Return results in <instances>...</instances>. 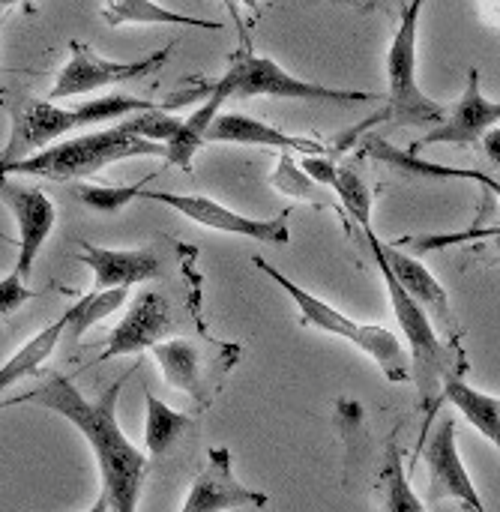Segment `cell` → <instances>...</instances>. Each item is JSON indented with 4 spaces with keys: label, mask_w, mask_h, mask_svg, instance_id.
I'll list each match as a JSON object with an SVG mask.
<instances>
[{
    "label": "cell",
    "mask_w": 500,
    "mask_h": 512,
    "mask_svg": "<svg viewBox=\"0 0 500 512\" xmlns=\"http://www.w3.org/2000/svg\"><path fill=\"white\" fill-rule=\"evenodd\" d=\"M381 258H384L387 270L393 273V279L399 282V288H402L414 303H420L426 315L435 312L441 321L453 324L450 297H447L444 285L432 276V270H429L420 258H414V255H408V252H402L399 246H390V243H384V240H381Z\"/></svg>",
    "instance_id": "ac0fdd59"
},
{
    "label": "cell",
    "mask_w": 500,
    "mask_h": 512,
    "mask_svg": "<svg viewBox=\"0 0 500 512\" xmlns=\"http://www.w3.org/2000/svg\"><path fill=\"white\" fill-rule=\"evenodd\" d=\"M63 333H66V318L60 315L54 324H48L45 330H39L36 336H30V342H24V345L0 366V396H3L9 387H15L18 381L36 375V372L45 366V360L54 354V348L60 345Z\"/></svg>",
    "instance_id": "7402d4cb"
},
{
    "label": "cell",
    "mask_w": 500,
    "mask_h": 512,
    "mask_svg": "<svg viewBox=\"0 0 500 512\" xmlns=\"http://www.w3.org/2000/svg\"><path fill=\"white\" fill-rule=\"evenodd\" d=\"M0 201L15 216V225H18L15 273L27 282L36 255L42 252L45 240L51 237V231L57 225V207L42 189L24 186V183H18L12 177H0Z\"/></svg>",
    "instance_id": "7c38bea8"
},
{
    "label": "cell",
    "mask_w": 500,
    "mask_h": 512,
    "mask_svg": "<svg viewBox=\"0 0 500 512\" xmlns=\"http://www.w3.org/2000/svg\"><path fill=\"white\" fill-rule=\"evenodd\" d=\"M252 264H255L264 276H270V279L294 300V306H297V312H300V321H303L306 327H315V330H321V333H330V336H339V339L357 345L363 354H369V357L378 363V369L384 372V378H387L390 384H408V381L414 378V375H411V366H408V357H405L402 342H399L396 333H390L387 327L357 324V321L345 318L336 306H330L327 300H321V297L309 294L306 288L294 285L285 273H279V270H276L273 264H267L261 255H252Z\"/></svg>",
    "instance_id": "277c9868"
},
{
    "label": "cell",
    "mask_w": 500,
    "mask_h": 512,
    "mask_svg": "<svg viewBox=\"0 0 500 512\" xmlns=\"http://www.w3.org/2000/svg\"><path fill=\"white\" fill-rule=\"evenodd\" d=\"M480 141H483V147H486V153H489L492 165H498V162H500V156H498V126H495V129H489V132H486V135H483Z\"/></svg>",
    "instance_id": "1f68e13d"
},
{
    "label": "cell",
    "mask_w": 500,
    "mask_h": 512,
    "mask_svg": "<svg viewBox=\"0 0 500 512\" xmlns=\"http://www.w3.org/2000/svg\"><path fill=\"white\" fill-rule=\"evenodd\" d=\"M444 402H450L456 411H462V417L492 444H500V402L498 396L480 393L474 390L456 369L441 372V396Z\"/></svg>",
    "instance_id": "44dd1931"
},
{
    "label": "cell",
    "mask_w": 500,
    "mask_h": 512,
    "mask_svg": "<svg viewBox=\"0 0 500 512\" xmlns=\"http://www.w3.org/2000/svg\"><path fill=\"white\" fill-rule=\"evenodd\" d=\"M78 261L93 270V291H129L132 285L162 276V261L153 249H102L90 240H81Z\"/></svg>",
    "instance_id": "2e32d148"
},
{
    "label": "cell",
    "mask_w": 500,
    "mask_h": 512,
    "mask_svg": "<svg viewBox=\"0 0 500 512\" xmlns=\"http://www.w3.org/2000/svg\"><path fill=\"white\" fill-rule=\"evenodd\" d=\"M135 156H162L165 159V147L132 138L120 126H111V129L63 138V141L27 156L24 162L0 168V177L24 174V177L57 180V183H66V180L81 183L84 177L99 174L105 165L120 162V159H135Z\"/></svg>",
    "instance_id": "3957f363"
},
{
    "label": "cell",
    "mask_w": 500,
    "mask_h": 512,
    "mask_svg": "<svg viewBox=\"0 0 500 512\" xmlns=\"http://www.w3.org/2000/svg\"><path fill=\"white\" fill-rule=\"evenodd\" d=\"M423 459H426V468H429V501L438 504L444 498H456L468 512H489L465 462H462V453H459V441H456V420L453 417H444L429 441H426V450H423Z\"/></svg>",
    "instance_id": "8fae6325"
},
{
    "label": "cell",
    "mask_w": 500,
    "mask_h": 512,
    "mask_svg": "<svg viewBox=\"0 0 500 512\" xmlns=\"http://www.w3.org/2000/svg\"><path fill=\"white\" fill-rule=\"evenodd\" d=\"M87 512H111V507H108V498H105V495L99 492L96 504H93V507H90V510H87Z\"/></svg>",
    "instance_id": "d6a6232c"
},
{
    "label": "cell",
    "mask_w": 500,
    "mask_h": 512,
    "mask_svg": "<svg viewBox=\"0 0 500 512\" xmlns=\"http://www.w3.org/2000/svg\"><path fill=\"white\" fill-rule=\"evenodd\" d=\"M270 183H273L279 192L291 195V198L309 201V204H315V207H327V201H324V189H321V186H315V183L300 171V165L294 162V156H291V153H282V156H279V168H276V174L270 177Z\"/></svg>",
    "instance_id": "f546056e"
},
{
    "label": "cell",
    "mask_w": 500,
    "mask_h": 512,
    "mask_svg": "<svg viewBox=\"0 0 500 512\" xmlns=\"http://www.w3.org/2000/svg\"><path fill=\"white\" fill-rule=\"evenodd\" d=\"M420 12L423 3H411L402 9L399 30L393 36L387 69H390V105L384 117L390 120V129L402 126H438L444 120V105L429 99L423 87L417 84V30H420Z\"/></svg>",
    "instance_id": "5b68a950"
},
{
    "label": "cell",
    "mask_w": 500,
    "mask_h": 512,
    "mask_svg": "<svg viewBox=\"0 0 500 512\" xmlns=\"http://www.w3.org/2000/svg\"><path fill=\"white\" fill-rule=\"evenodd\" d=\"M381 483H384V512H426V504L417 498V492L411 489V483L405 477L402 450H399V444H396L393 435L387 441Z\"/></svg>",
    "instance_id": "484cf974"
},
{
    "label": "cell",
    "mask_w": 500,
    "mask_h": 512,
    "mask_svg": "<svg viewBox=\"0 0 500 512\" xmlns=\"http://www.w3.org/2000/svg\"><path fill=\"white\" fill-rule=\"evenodd\" d=\"M330 189H336V195L342 198L348 216H351L360 228L372 225V189H369L366 180L357 174V168H351V165H336V174H333Z\"/></svg>",
    "instance_id": "4316f807"
},
{
    "label": "cell",
    "mask_w": 500,
    "mask_h": 512,
    "mask_svg": "<svg viewBox=\"0 0 500 512\" xmlns=\"http://www.w3.org/2000/svg\"><path fill=\"white\" fill-rule=\"evenodd\" d=\"M183 117L171 114L165 102H159L156 108L150 111H138V114H129L123 123H117L126 135L132 138H141V141H150V144H165L171 141V135L180 129Z\"/></svg>",
    "instance_id": "83f0119b"
},
{
    "label": "cell",
    "mask_w": 500,
    "mask_h": 512,
    "mask_svg": "<svg viewBox=\"0 0 500 512\" xmlns=\"http://www.w3.org/2000/svg\"><path fill=\"white\" fill-rule=\"evenodd\" d=\"M363 231H366V243H369V249H372V258H375V264H378V270H381V279H384V285H387L390 306H393V315H396V321H399V330H402V336L408 339V345H411V351H414V360H417L423 378L438 381L441 372L456 369V366H453L450 354L444 351V345L438 342V333H435L432 318L423 312L420 303H414V300L399 288V282H396L393 273L387 270V264H384V258H381V237L372 231V225H366Z\"/></svg>",
    "instance_id": "30bf717a"
},
{
    "label": "cell",
    "mask_w": 500,
    "mask_h": 512,
    "mask_svg": "<svg viewBox=\"0 0 500 512\" xmlns=\"http://www.w3.org/2000/svg\"><path fill=\"white\" fill-rule=\"evenodd\" d=\"M144 408H147V417H144V444H147V453L153 459H162L192 429V417L174 411L171 405H165L162 399H156L150 390L144 393Z\"/></svg>",
    "instance_id": "cb8c5ba5"
},
{
    "label": "cell",
    "mask_w": 500,
    "mask_h": 512,
    "mask_svg": "<svg viewBox=\"0 0 500 512\" xmlns=\"http://www.w3.org/2000/svg\"><path fill=\"white\" fill-rule=\"evenodd\" d=\"M243 507L264 510L270 507V495L255 492L234 477L228 447L207 450V465L201 474H195L180 512H231Z\"/></svg>",
    "instance_id": "4fadbf2b"
},
{
    "label": "cell",
    "mask_w": 500,
    "mask_h": 512,
    "mask_svg": "<svg viewBox=\"0 0 500 512\" xmlns=\"http://www.w3.org/2000/svg\"><path fill=\"white\" fill-rule=\"evenodd\" d=\"M360 144H363V147H360L363 156H372V159H378V162H384V165H390V168H396V171H402V174H414V177H426V180H477V183L486 186L489 192H500L498 180H492V177L483 174V171H474V168H447V165L426 162V159H420L417 153L399 150V147L387 144V141L378 138V135H366Z\"/></svg>",
    "instance_id": "ffe728a7"
},
{
    "label": "cell",
    "mask_w": 500,
    "mask_h": 512,
    "mask_svg": "<svg viewBox=\"0 0 500 512\" xmlns=\"http://www.w3.org/2000/svg\"><path fill=\"white\" fill-rule=\"evenodd\" d=\"M222 78L231 84V96H240V99L270 96V99H306V102H342V105L381 99V93L375 90H339V87L303 81L285 72L273 57H258L249 48L231 57V66Z\"/></svg>",
    "instance_id": "8992f818"
},
{
    "label": "cell",
    "mask_w": 500,
    "mask_h": 512,
    "mask_svg": "<svg viewBox=\"0 0 500 512\" xmlns=\"http://www.w3.org/2000/svg\"><path fill=\"white\" fill-rule=\"evenodd\" d=\"M36 294L27 288V282L12 270L6 279H0V318H9L12 312H18L27 300H33Z\"/></svg>",
    "instance_id": "4dcf8cb0"
},
{
    "label": "cell",
    "mask_w": 500,
    "mask_h": 512,
    "mask_svg": "<svg viewBox=\"0 0 500 512\" xmlns=\"http://www.w3.org/2000/svg\"><path fill=\"white\" fill-rule=\"evenodd\" d=\"M102 18L108 27H123V24H183V27H201V30H219V21L207 18H192L174 9H165L150 0H111L102 9Z\"/></svg>",
    "instance_id": "603a6c76"
},
{
    "label": "cell",
    "mask_w": 500,
    "mask_h": 512,
    "mask_svg": "<svg viewBox=\"0 0 500 512\" xmlns=\"http://www.w3.org/2000/svg\"><path fill=\"white\" fill-rule=\"evenodd\" d=\"M171 333H174L171 303L159 291H144L132 300L126 318L108 333V345L99 360L150 351L153 345L165 342V336H171Z\"/></svg>",
    "instance_id": "9a60e30c"
},
{
    "label": "cell",
    "mask_w": 500,
    "mask_h": 512,
    "mask_svg": "<svg viewBox=\"0 0 500 512\" xmlns=\"http://www.w3.org/2000/svg\"><path fill=\"white\" fill-rule=\"evenodd\" d=\"M132 372L120 375L96 399H84L69 378H51L39 390L21 396L18 402H36L63 420H69L93 450V459L102 474V495L108 498L111 512H138L144 477L150 459L120 432L117 402Z\"/></svg>",
    "instance_id": "6da1fadb"
},
{
    "label": "cell",
    "mask_w": 500,
    "mask_h": 512,
    "mask_svg": "<svg viewBox=\"0 0 500 512\" xmlns=\"http://www.w3.org/2000/svg\"><path fill=\"white\" fill-rule=\"evenodd\" d=\"M129 291L126 288H111V291H90L84 297H78V303L72 309L63 312L66 318V333L63 336H84L93 324H99L102 318H108L111 312H117L120 306H126Z\"/></svg>",
    "instance_id": "d4e9b609"
},
{
    "label": "cell",
    "mask_w": 500,
    "mask_h": 512,
    "mask_svg": "<svg viewBox=\"0 0 500 512\" xmlns=\"http://www.w3.org/2000/svg\"><path fill=\"white\" fill-rule=\"evenodd\" d=\"M138 201H159V204H168L174 207L180 216L204 225V228H213V231H222V234H237V237H246V240H258V243H276V246H288L291 243V231H288V216L291 210H282L279 216L273 219H252V216H243L207 195H174V192H141Z\"/></svg>",
    "instance_id": "9c48e42d"
},
{
    "label": "cell",
    "mask_w": 500,
    "mask_h": 512,
    "mask_svg": "<svg viewBox=\"0 0 500 512\" xmlns=\"http://www.w3.org/2000/svg\"><path fill=\"white\" fill-rule=\"evenodd\" d=\"M0 105L9 111V120H12L9 138L0 150V168H6V165L24 162L27 156L63 141L66 135H72L84 126L129 117L138 111H150L159 102L114 93V96L87 99V102L72 105V108H60L57 102L36 99L27 93H0Z\"/></svg>",
    "instance_id": "7a4b0ae2"
},
{
    "label": "cell",
    "mask_w": 500,
    "mask_h": 512,
    "mask_svg": "<svg viewBox=\"0 0 500 512\" xmlns=\"http://www.w3.org/2000/svg\"><path fill=\"white\" fill-rule=\"evenodd\" d=\"M204 144H249V147H273L282 153H303V156H327L333 147L327 141L318 138H300V135H285L282 129L255 120L249 114L240 111H228V114H216V120L210 123Z\"/></svg>",
    "instance_id": "e0dca14e"
},
{
    "label": "cell",
    "mask_w": 500,
    "mask_h": 512,
    "mask_svg": "<svg viewBox=\"0 0 500 512\" xmlns=\"http://www.w3.org/2000/svg\"><path fill=\"white\" fill-rule=\"evenodd\" d=\"M500 120V105L495 99H486L480 87V69H468V87L462 99L453 108H444V120L423 135L411 150L429 147V144H456L471 147L477 144L489 129H495Z\"/></svg>",
    "instance_id": "5bb4252c"
},
{
    "label": "cell",
    "mask_w": 500,
    "mask_h": 512,
    "mask_svg": "<svg viewBox=\"0 0 500 512\" xmlns=\"http://www.w3.org/2000/svg\"><path fill=\"white\" fill-rule=\"evenodd\" d=\"M231 99V84L225 78H219L213 84V90L207 93V99L198 105L195 114L183 117L180 129L171 135V141H165V162L177 165L183 174H192V162L198 147H204V135L210 129V123L216 120V114H222V102Z\"/></svg>",
    "instance_id": "d6986e66"
},
{
    "label": "cell",
    "mask_w": 500,
    "mask_h": 512,
    "mask_svg": "<svg viewBox=\"0 0 500 512\" xmlns=\"http://www.w3.org/2000/svg\"><path fill=\"white\" fill-rule=\"evenodd\" d=\"M3 15H6V6L0 3V21H3Z\"/></svg>",
    "instance_id": "836d02e7"
},
{
    "label": "cell",
    "mask_w": 500,
    "mask_h": 512,
    "mask_svg": "<svg viewBox=\"0 0 500 512\" xmlns=\"http://www.w3.org/2000/svg\"><path fill=\"white\" fill-rule=\"evenodd\" d=\"M174 45H165L159 51H153L150 57L141 60H108L99 57L87 42L72 39L69 42V60L66 66L57 72L54 87L48 90V102H60V99H72V96H87L93 90L120 84V81H132V78H144L150 72H159L168 57H171Z\"/></svg>",
    "instance_id": "52a82bcc"
},
{
    "label": "cell",
    "mask_w": 500,
    "mask_h": 512,
    "mask_svg": "<svg viewBox=\"0 0 500 512\" xmlns=\"http://www.w3.org/2000/svg\"><path fill=\"white\" fill-rule=\"evenodd\" d=\"M216 342L210 345H198L186 336H171L159 345L150 348L153 360L159 363L168 387H177L183 393H189L198 405H210L213 402V378L216 375H225L243 354L240 345H219V351L210 357L207 351L213 348Z\"/></svg>",
    "instance_id": "ba28073f"
},
{
    "label": "cell",
    "mask_w": 500,
    "mask_h": 512,
    "mask_svg": "<svg viewBox=\"0 0 500 512\" xmlns=\"http://www.w3.org/2000/svg\"><path fill=\"white\" fill-rule=\"evenodd\" d=\"M144 186H147V180H138V183H132V186H93V183H75L72 195H75L87 210L114 216V213H120L123 207H129L132 201H138V195L144 192Z\"/></svg>",
    "instance_id": "f1b7e54d"
}]
</instances>
